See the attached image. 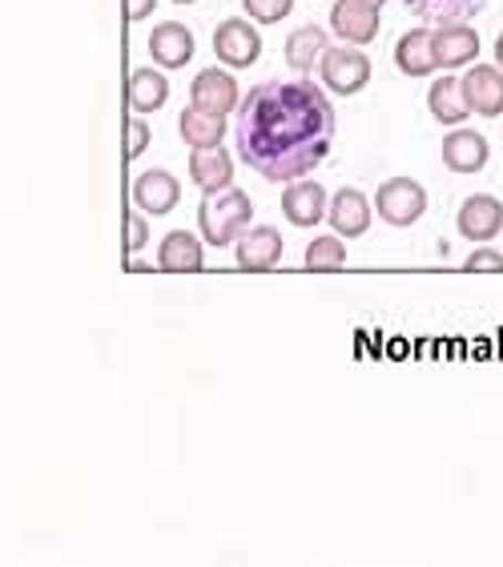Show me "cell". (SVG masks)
I'll list each match as a JSON object with an SVG mask.
<instances>
[{
	"label": "cell",
	"mask_w": 503,
	"mask_h": 567,
	"mask_svg": "<svg viewBox=\"0 0 503 567\" xmlns=\"http://www.w3.org/2000/svg\"><path fill=\"white\" fill-rule=\"evenodd\" d=\"M145 150H150V125L133 117L130 125H125V157H130V162H137Z\"/></svg>",
	"instance_id": "83f0119b"
},
{
	"label": "cell",
	"mask_w": 503,
	"mask_h": 567,
	"mask_svg": "<svg viewBox=\"0 0 503 567\" xmlns=\"http://www.w3.org/2000/svg\"><path fill=\"white\" fill-rule=\"evenodd\" d=\"M427 105H431V117L443 121V125H460V121L471 117L455 76H439L435 85H431V93H427Z\"/></svg>",
	"instance_id": "603a6c76"
},
{
	"label": "cell",
	"mask_w": 503,
	"mask_h": 567,
	"mask_svg": "<svg viewBox=\"0 0 503 567\" xmlns=\"http://www.w3.org/2000/svg\"><path fill=\"white\" fill-rule=\"evenodd\" d=\"M125 101L133 113H157L170 101V81L157 69H133L130 85H125Z\"/></svg>",
	"instance_id": "ffe728a7"
},
{
	"label": "cell",
	"mask_w": 503,
	"mask_h": 567,
	"mask_svg": "<svg viewBox=\"0 0 503 567\" xmlns=\"http://www.w3.org/2000/svg\"><path fill=\"white\" fill-rule=\"evenodd\" d=\"M463 238L471 241H492L495 234L503 229V206L500 197L492 194H471L468 202L460 206V218H455Z\"/></svg>",
	"instance_id": "9c48e42d"
},
{
	"label": "cell",
	"mask_w": 503,
	"mask_h": 567,
	"mask_svg": "<svg viewBox=\"0 0 503 567\" xmlns=\"http://www.w3.org/2000/svg\"><path fill=\"white\" fill-rule=\"evenodd\" d=\"M174 4H197V0H174Z\"/></svg>",
	"instance_id": "d6a6232c"
},
{
	"label": "cell",
	"mask_w": 503,
	"mask_h": 567,
	"mask_svg": "<svg viewBox=\"0 0 503 567\" xmlns=\"http://www.w3.org/2000/svg\"><path fill=\"white\" fill-rule=\"evenodd\" d=\"M318 76L330 93L355 97L371 81V61H367V53H359V44H327L318 56Z\"/></svg>",
	"instance_id": "3957f363"
},
{
	"label": "cell",
	"mask_w": 503,
	"mask_h": 567,
	"mask_svg": "<svg viewBox=\"0 0 503 567\" xmlns=\"http://www.w3.org/2000/svg\"><path fill=\"white\" fill-rule=\"evenodd\" d=\"M495 61H500V73H503V33H500V41H495Z\"/></svg>",
	"instance_id": "4dcf8cb0"
},
{
	"label": "cell",
	"mask_w": 503,
	"mask_h": 567,
	"mask_svg": "<svg viewBox=\"0 0 503 567\" xmlns=\"http://www.w3.org/2000/svg\"><path fill=\"white\" fill-rule=\"evenodd\" d=\"M431 49L435 69H463L480 56V37L468 24H439V33H431Z\"/></svg>",
	"instance_id": "30bf717a"
},
{
	"label": "cell",
	"mask_w": 503,
	"mask_h": 567,
	"mask_svg": "<svg viewBox=\"0 0 503 567\" xmlns=\"http://www.w3.org/2000/svg\"><path fill=\"white\" fill-rule=\"evenodd\" d=\"M157 270L170 274H189L202 270V241L189 229H174L162 238V254H157Z\"/></svg>",
	"instance_id": "44dd1931"
},
{
	"label": "cell",
	"mask_w": 503,
	"mask_h": 567,
	"mask_svg": "<svg viewBox=\"0 0 503 567\" xmlns=\"http://www.w3.org/2000/svg\"><path fill=\"white\" fill-rule=\"evenodd\" d=\"M347 266V246L342 238H315L307 246V270H342Z\"/></svg>",
	"instance_id": "d4e9b609"
},
{
	"label": "cell",
	"mask_w": 503,
	"mask_h": 567,
	"mask_svg": "<svg viewBox=\"0 0 503 567\" xmlns=\"http://www.w3.org/2000/svg\"><path fill=\"white\" fill-rule=\"evenodd\" d=\"M157 9V0H125V21H145Z\"/></svg>",
	"instance_id": "f546056e"
},
{
	"label": "cell",
	"mask_w": 503,
	"mask_h": 567,
	"mask_svg": "<svg viewBox=\"0 0 503 567\" xmlns=\"http://www.w3.org/2000/svg\"><path fill=\"white\" fill-rule=\"evenodd\" d=\"M335 105L310 76H266L238 101L234 145L242 165L266 182H302L330 157Z\"/></svg>",
	"instance_id": "6da1fadb"
},
{
	"label": "cell",
	"mask_w": 503,
	"mask_h": 567,
	"mask_svg": "<svg viewBox=\"0 0 503 567\" xmlns=\"http://www.w3.org/2000/svg\"><path fill=\"white\" fill-rule=\"evenodd\" d=\"M327 41L330 37L322 33L318 24H302L298 33H290V41H286V61H290V69H298V73L315 69L322 49H327Z\"/></svg>",
	"instance_id": "cb8c5ba5"
},
{
	"label": "cell",
	"mask_w": 503,
	"mask_h": 567,
	"mask_svg": "<svg viewBox=\"0 0 503 567\" xmlns=\"http://www.w3.org/2000/svg\"><path fill=\"white\" fill-rule=\"evenodd\" d=\"M242 9H246V17L258 24H278L290 17L295 0H242Z\"/></svg>",
	"instance_id": "484cf974"
},
{
	"label": "cell",
	"mask_w": 503,
	"mask_h": 567,
	"mask_svg": "<svg viewBox=\"0 0 503 567\" xmlns=\"http://www.w3.org/2000/svg\"><path fill=\"white\" fill-rule=\"evenodd\" d=\"M177 197H182V186H177L174 174H165V169H145L137 182H133V202L142 214H170L177 206Z\"/></svg>",
	"instance_id": "2e32d148"
},
{
	"label": "cell",
	"mask_w": 503,
	"mask_h": 567,
	"mask_svg": "<svg viewBox=\"0 0 503 567\" xmlns=\"http://www.w3.org/2000/svg\"><path fill=\"white\" fill-rule=\"evenodd\" d=\"M234 246H238L242 270H270V266L283 262V234L270 226H246Z\"/></svg>",
	"instance_id": "4fadbf2b"
},
{
	"label": "cell",
	"mask_w": 503,
	"mask_h": 567,
	"mask_svg": "<svg viewBox=\"0 0 503 567\" xmlns=\"http://www.w3.org/2000/svg\"><path fill=\"white\" fill-rule=\"evenodd\" d=\"M374 209H379V218L394 229L415 226L427 214V189L419 186V182H411V177H391V182H383L379 194H374Z\"/></svg>",
	"instance_id": "277c9868"
},
{
	"label": "cell",
	"mask_w": 503,
	"mask_h": 567,
	"mask_svg": "<svg viewBox=\"0 0 503 567\" xmlns=\"http://www.w3.org/2000/svg\"><path fill=\"white\" fill-rule=\"evenodd\" d=\"M150 56H154L162 69H186L194 61V33L186 24L177 21H162L150 33Z\"/></svg>",
	"instance_id": "5bb4252c"
},
{
	"label": "cell",
	"mask_w": 503,
	"mask_h": 567,
	"mask_svg": "<svg viewBox=\"0 0 503 567\" xmlns=\"http://www.w3.org/2000/svg\"><path fill=\"white\" fill-rule=\"evenodd\" d=\"M189 174H194V186L202 194H218V189L234 186V162L230 153L222 150H194V162H189Z\"/></svg>",
	"instance_id": "ac0fdd59"
},
{
	"label": "cell",
	"mask_w": 503,
	"mask_h": 567,
	"mask_svg": "<svg viewBox=\"0 0 503 567\" xmlns=\"http://www.w3.org/2000/svg\"><path fill=\"white\" fill-rule=\"evenodd\" d=\"M330 33L347 44H367L379 37V9L367 0H335L330 9Z\"/></svg>",
	"instance_id": "52a82bcc"
},
{
	"label": "cell",
	"mask_w": 503,
	"mask_h": 567,
	"mask_svg": "<svg viewBox=\"0 0 503 567\" xmlns=\"http://www.w3.org/2000/svg\"><path fill=\"white\" fill-rule=\"evenodd\" d=\"M150 241V229H145V218L142 214H125V226H121V246H125V258L137 254Z\"/></svg>",
	"instance_id": "4316f807"
},
{
	"label": "cell",
	"mask_w": 503,
	"mask_h": 567,
	"mask_svg": "<svg viewBox=\"0 0 503 567\" xmlns=\"http://www.w3.org/2000/svg\"><path fill=\"white\" fill-rule=\"evenodd\" d=\"M367 4H374V9H383V4H387V0H367Z\"/></svg>",
	"instance_id": "1f68e13d"
},
{
	"label": "cell",
	"mask_w": 503,
	"mask_h": 567,
	"mask_svg": "<svg viewBox=\"0 0 503 567\" xmlns=\"http://www.w3.org/2000/svg\"><path fill=\"white\" fill-rule=\"evenodd\" d=\"M399 4L427 24H468L471 17H480L487 0H399Z\"/></svg>",
	"instance_id": "e0dca14e"
},
{
	"label": "cell",
	"mask_w": 503,
	"mask_h": 567,
	"mask_svg": "<svg viewBox=\"0 0 503 567\" xmlns=\"http://www.w3.org/2000/svg\"><path fill=\"white\" fill-rule=\"evenodd\" d=\"M394 65L407 76H431L435 73V49H431V33L427 29H411L394 44Z\"/></svg>",
	"instance_id": "7402d4cb"
},
{
	"label": "cell",
	"mask_w": 503,
	"mask_h": 567,
	"mask_svg": "<svg viewBox=\"0 0 503 567\" xmlns=\"http://www.w3.org/2000/svg\"><path fill=\"white\" fill-rule=\"evenodd\" d=\"M214 53L226 69H250L258 56H263V37L250 21L242 17H226V21L214 29Z\"/></svg>",
	"instance_id": "5b68a950"
},
{
	"label": "cell",
	"mask_w": 503,
	"mask_h": 567,
	"mask_svg": "<svg viewBox=\"0 0 503 567\" xmlns=\"http://www.w3.org/2000/svg\"><path fill=\"white\" fill-rule=\"evenodd\" d=\"M463 266L468 270H503V258L495 250H475Z\"/></svg>",
	"instance_id": "f1b7e54d"
},
{
	"label": "cell",
	"mask_w": 503,
	"mask_h": 567,
	"mask_svg": "<svg viewBox=\"0 0 503 567\" xmlns=\"http://www.w3.org/2000/svg\"><path fill=\"white\" fill-rule=\"evenodd\" d=\"M492 157V145L487 137L475 130H455L443 137V162H448L451 174H480Z\"/></svg>",
	"instance_id": "8fae6325"
},
{
	"label": "cell",
	"mask_w": 503,
	"mask_h": 567,
	"mask_svg": "<svg viewBox=\"0 0 503 567\" xmlns=\"http://www.w3.org/2000/svg\"><path fill=\"white\" fill-rule=\"evenodd\" d=\"M177 133H182V142L189 150H218L222 137H226V117H214V113H202L194 105H186L182 117H177Z\"/></svg>",
	"instance_id": "d6986e66"
},
{
	"label": "cell",
	"mask_w": 503,
	"mask_h": 567,
	"mask_svg": "<svg viewBox=\"0 0 503 567\" xmlns=\"http://www.w3.org/2000/svg\"><path fill=\"white\" fill-rule=\"evenodd\" d=\"M250 218H254V202H250V194L238 186L206 194V202L197 206V229H202L206 246H218V250L234 246V241L242 238V229L250 226Z\"/></svg>",
	"instance_id": "7a4b0ae2"
},
{
	"label": "cell",
	"mask_w": 503,
	"mask_h": 567,
	"mask_svg": "<svg viewBox=\"0 0 503 567\" xmlns=\"http://www.w3.org/2000/svg\"><path fill=\"white\" fill-rule=\"evenodd\" d=\"M327 218H330V229H335L339 238H362V234L371 229V202H367L359 189L347 186L330 197Z\"/></svg>",
	"instance_id": "7c38bea8"
},
{
	"label": "cell",
	"mask_w": 503,
	"mask_h": 567,
	"mask_svg": "<svg viewBox=\"0 0 503 567\" xmlns=\"http://www.w3.org/2000/svg\"><path fill=\"white\" fill-rule=\"evenodd\" d=\"M238 81L226 69H202L189 85V105L202 113H214V117H226L230 110H238Z\"/></svg>",
	"instance_id": "8992f818"
},
{
	"label": "cell",
	"mask_w": 503,
	"mask_h": 567,
	"mask_svg": "<svg viewBox=\"0 0 503 567\" xmlns=\"http://www.w3.org/2000/svg\"><path fill=\"white\" fill-rule=\"evenodd\" d=\"M283 214L290 218V226H318L322 214H327V189L318 186V182H290V189L283 194Z\"/></svg>",
	"instance_id": "9a60e30c"
},
{
	"label": "cell",
	"mask_w": 503,
	"mask_h": 567,
	"mask_svg": "<svg viewBox=\"0 0 503 567\" xmlns=\"http://www.w3.org/2000/svg\"><path fill=\"white\" fill-rule=\"evenodd\" d=\"M460 93L468 101L471 113H480V117H500L503 113V73L492 65H475L463 73L460 81Z\"/></svg>",
	"instance_id": "ba28073f"
}]
</instances>
